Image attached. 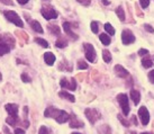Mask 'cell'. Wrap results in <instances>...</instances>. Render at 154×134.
Instances as JSON below:
<instances>
[{
  "label": "cell",
  "mask_w": 154,
  "mask_h": 134,
  "mask_svg": "<svg viewBox=\"0 0 154 134\" xmlns=\"http://www.w3.org/2000/svg\"><path fill=\"white\" fill-rule=\"evenodd\" d=\"M44 116L50 117V118H54L59 124H63V123L69 121L70 114H68L65 111L57 109V108L53 107V106H50V107H47L46 109H45Z\"/></svg>",
  "instance_id": "6da1fadb"
},
{
  "label": "cell",
  "mask_w": 154,
  "mask_h": 134,
  "mask_svg": "<svg viewBox=\"0 0 154 134\" xmlns=\"http://www.w3.org/2000/svg\"><path fill=\"white\" fill-rule=\"evenodd\" d=\"M16 41L10 34H2L0 36V58L10 52L11 48H15Z\"/></svg>",
  "instance_id": "7a4b0ae2"
},
{
  "label": "cell",
  "mask_w": 154,
  "mask_h": 134,
  "mask_svg": "<svg viewBox=\"0 0 154 134\" xmlns=\"http://www.w3.org/2000/svg\"><path fill=\"white\" fill-rule=\"evenodd\" d=\"M4 15H5V17H6V19L9 20L10 23H13L14 25H16V26L19 27V28H23V27H24V23H23L22 18L19 17V15H18L16 11H13V10H5Z\"/></svg>",
  "instance_id": "3957f363"
},
{
  "label": "cell",
  "mask_w": 154,
  "mask_h": 134,
  "mask_svg": "<svg viewBox=\"0 0 154 134\" xmlns=\"http://www.w3.org/2000/svg\"><path fill=\"white\" fill-rule=\"evenodd\" d=\"M117 101L119 104L122 111L124 113L125 116H127L129 114V111H131V107H129V98L126 94H118L117 95Z\"/></svg>",
  "instance_id": "277c9868"
},
{
  "label": "cell",
  "mask_w": 154,
  "mask_h": 134,
  "mask_svg": "<svg viewBox=\"0 0 154 134\" xmlns=\"http://www.w3.org/2000/svg\"><path fill=\"white\" fill-rule=\"evenodd\" d=\"M41 14L43 15V17L46 20H51V19H56L59 17V14L55 9L51 7V6H43L41 9Z\"/></svg>",
  "instance_id": "5b68a950"
},
{
  "label": "cell",
  "mask_w": 154,
  "mask_h": 134,
  "mask_svg": "<svg viewBox=\"0 0 154 134\" xmlns=\"http://www.w3.org/2000/svg\"><path fill=\"white\" fill-rule=\"evenodd\" d=\"M85 115L88 118V121L90 122V124H92V125L96 124V122L101 118V114L94 108H87L85 111Z\"/></svg>",
  "instance_id": "8992f818"
},
{
  "label": "cell",
  "mask_w": 154,
  "mask_h": 134,
  "mask_svg": "<svg viewBox=\"0 0 154 134\" xmlns=\"http://www.w3.org/2000/svg\"><path fill=\"white\" fill-rule=\"evenodd\" d=\"M83 48H85V55H86V59L89 62L94 63L96 61V58H97V54H96V50H94V45L90 43H83Z\"/></svg>",
  "instance_id": "52a82bcc"
},
{
  "label": "cell",
  "mask_w": 154,
  "mask_h": 134,
  "mask_svg": "<svg viewBox=\"0 0 154 134\" xmlns=\"http://www.w3.org/2000/svg\"><path fill=\"white\" fill-rule=\"evenodd\" d=\"M60 86L61 88H64V89H69V90H77V80L74 78L71 79H66V78H62L60 81Z\"/></svg>",
  "instance_id": "ba28073f"
},
{
  "label": "cell",
  "mask_w": 154,
  "mask_h": 134,
  "mask_svg": "<svg viewBox=\"0 0 154 134\" xmlns=\"http://www.w3.org/2000/svg\"><path fill=\"white\" fill-rule=\"evenodd\" d=\"M122 42L124 45H129L135 42V35L131 30H124L122 32Z\"/></svg>",
  "instance_id": "9c48e42d"
},
{
  "label": "cell",
  "mask_w": 154,
  "mask_h": 134,
  "mask_svg": "<svg viewBox=\"0 0 154 134\" xmlns=\"http://www.w3.org/2000/svg\"><path fill=\"white\" fill-rule=\"evenodd\" d=\"M138 117H140L143 126H146L149 124V122H150V113H149V111H147V108L145 106L140 107V109H138Z\"/></svg>",
  "instance_id": "30bf717a"
},
{
  "label": "cell",
  "mask_w": 154,
  "mask_h": 134,
  "mask_svg": "<svg viewBox=\"0 0 154 134\" xmlns=\"http://www.w3.org/2000/svg\"><path fill=\"white\" fill-rule=\"evenodd\" d=\"M72 27H78V26H72V24L69 22H64L63 23V30H64L65 34L68 35L69 37H71L73 41H77L79 39V36H78L72 30Z\"/></svg>",
  "instance_id": "8fae6325"
},
{
  "label": "cell",
  "mask_w": 154,
  "mask_h": 134,
  "mask_svg": "<svg viewBox=\"0 0 154 134\" xmlns=\"http://www.w3.org/2000/svg\"><path fill=\"white\" fill-rule=\"evenodd\" d=\"M25 16H26V19H27V20H28V23H29L30 28L34 30V32H36V33L43 34L44 30H43V27H42V25H41V24L37 22V20H32V19L29 18V16H28L27 14H25Z\"/></svg>",
  "instance_id": "7c38bea8"
},
{
  "label": "cell",
  "mask_w": 154,
  "mask_h": 134,
  "mask_svg": "<svg viewBox=\"0 0 154 134\" xmlns=\"http://www.w3.org/2000/svg\"><path fill=\"white\" fill-rule=\"evenodd\" d=\"M69 121H70V123H69V124H70V127H72V129H81V127L85 126V123L82 121H80L74 114H71V115H70Z\"/></svg>",
  "instance_id": "4fadbf2b"
},
{
  "label": "cell",
  "mask_w": 154,
  "mask_h": 134,
  "mask_svg": "<svg viewBox=\"0 0 154 134\" xmlns=\"http://www.w3.org/2000/svg\"><path fill=\"white\" fill-rule=\"evenodd\" d=\"M114 71H115L116 76L119 77V78H126V77H128L129 76L128 71L125 69L123 65H120V64H116L115 68H114Z\"/></svg>",
  "instance_id": "5bb4252c"
},
{
  "label": "cell",
  "mask_w": 154,
  "mask_h": 134,
  "mask_svg": "<svg viewBox=\"0 0 154 134\" xmlns=\"http://www.w3.org/2000/svg\"><path fill=\"white\" fill-rule=\"evenodd\" d=\"M5 108L7 113L9 114V116H18V106L16 104H6Z\"/></svg>",
  "instance_id": "9a60e30c"
},
{
  "label": "cell",
  "mask_w": 154,
  "mask_h": 134,
  "mask_svg": "<svg viewBox=\"0 0 154 134\" xmlns=\"http://www.w3.org/2000/svg\"><path fill=\"white\" fill-rule=\"evenodd\" d=\"M129 95H131V99L133 100L134 104L135 105L140 104V100H141V94H140V91L136 90V89H131Z\"/></svg>",
  "instance_id": "2e32d148"
},
{
  "label": "cell",
  "mask_w": 154,
  "mask_h": 134,
  "mask_svg": "<svg viewBox=\"0 0 154 134\" xmlns=\"http://www.w3.org/2000/svg\"><path fill=\"white\" fill-rule=\"evenodd\" d=\"M56 60V56L52 52H46L44 53V61L47 65H53Z\"/></svg>",
  "instance_id": "e0dca14e"
},
{
  "label": "cell",
  "mask_w": 154,
  "mask_h": 134,
  "mask_svg": "<svg viewBox=\"0 0 154 134\" xmlns=\"http://www.w3.org/2000/svg\"><path fill=\"white\" fill-rule=\"evenodd\" d=\"M55 46L57 48H64L68 46V39H66V37H64V36H59V39H56L55 42Z\"/></svg>",
  "instance_id": "ac0fdd59"
},
{
  "label": "cell",
  "mask_w": 154,
  "mask_h": 134,
  "mask_svg": "<svg viewBox=\"0 0 154 134\" xmlns=\"http://www.w3.org/2000/svg\"><path fill=\"white\" fill-rule=\"evenodd\" d=\"M59 96H60L61 98L69 100V101H71V103H74V101H75V97L73 95H71L70 92H68L66 90H61L60 92H59Z\"/></svg>",
  "instance_id": "d6986e66"
},
{
  "label": "cell",
  "mask_w": 154,
  "mask_h": 134,
  "mask_svg": "<svg viewBox=\"0 0 154 134\" xmlns=\"http://www.w3.org/2000/svg\"><path fill=\"white\" fill-rule=\"evenodd\" d=\"M6 122H7V124H9L10 126L16 127V125H18V124L20 123V120H19L18 116H8L6 118Z\"/></svg>",
  "instance_id": "ffe728a7"
},
{
  "label": "cell",
  "mask_w": 154,
  "mask_h": 134,
  "mask_svg": "<svg viewBox=\"0 0 154 134\" xmlns=\"http://www.w3.org/2000/svg\"><path fill=\"white\" fill-rule=\"evenodd\" d=\"M99 39H100V42H101L105 46H108V45H110V43H111L110 36L108 34H106V33H103V34L99 35Z\"/></svg>",
  "instance_id": "44dd1931"
},
{
  "label": "cell",
  "mask_w": 154,
  "mask_h": 134,
  "mask_svg": "<svg viewBox=\"0 0 154 134\" xmlns=\"http://www.w3.org/2000/svg\"><path fill=\"white\" fill-rule=\"evenodd\" d=\"M97 131H98L99 134H111L112 132H111V129L110 126L108 125V124H103V125H100L97 129Z\"/></svg>",
  "instance_id": "7402d4cb"
},
{
  "label": "cell",
  "mask_w": 154,
  "mask_h": 134,
  "mask_svg": "<svg viewBox=\"0 0 154 134\" xmlns=\"http://www.w3.org/2000/svg\"><path fill=\"white\" fill-rule=\"evenodd\" d=\"M47 28H48V30H50V33L52 35H55V36H60L61 35V28L57 25H52V24H50L47 26Z\"/></svg>",
  "instance_id": "603a6c76"
},
{
  "label": "cell",
  "mask_w": 154,
  "mask_h": 134,
  "mask_svg": "<svg viewBox=\"0 0 154 134\" xmlns=\"http://www.w3.org/2000/svg\"><path fill=\"white\" fill-rule=\"evenodd\" d=\"M59 69L62 70V71H69V72H71L72 71V65L71 63H69L66 61H63V62H61V64L59 65Z\"/></svg>",
  "instance_id": "cb8c5ba5"
},
{
  "label": "cell",
  "mask_w": 154,
  "mask_h": 134,
  "mask_svg": "<svg viewBox=\"0 0 154 134\" xmlns=\"http://www.w3.org/2000/svg\"><path fill=\"white\" fill-rule=\"evenodd\" d=\"M142 65H143L145 69H149V68H152V67H153V62H152V60L149 58V55L142 59Z\"/></svg>",
  "instance_id": "d4e9b609"
},
{
  "label": "cell",
  "mask_w": 154,
  "mask_h": 134,
  "mask_svg": "<svg viewBox=\"0 0 154 134\" xmlns=\"http://www.w3.org/2000/svg\"><path fill=\"white\" fill-rule=\"evenodd\" d=\"M116 15L118 16L119 20H122V22H124L125 18H126V16H125L124 8H123L122 6H119V7H117V8H116Z\"/></svg>",
  "instance_id": "484cf974"
},
{
  "label": "cell",
  "mask_w": 154,
  "mask_h": 134,
  "mask_svg": "<svg viewBox=\"0 0 154 134\" xmlns=\"http://www.w3.org/2000/svg\"><path fill=\"white\" fill-rule=\"evenodd\" d=\"M103 59L106 63H110L111 62V53L108 51V50H103Z\"/></svg>",
  "instance_id": "4316f807"
},
{
  "label": "cell",
  "mask_w": 154,
  "mask_h": 134,
  "mask_svg": "<svg viewBox=\"0 0 154 134\" xmlns=\"http://www.w3.org/2000/svg\"><path fill=\"white\" fill-rule=\"evenodd\" d=\"M105 30L107 32V34L110 36V35H115V33H116V30H115V28L111 26V24L110 23H106L105 24Z\"/></svg>",
  "instance_id": "83f0119b"
},
{
  "label": "cell",
  "mask_w": 154,
  "mask_h": 134,
  "mask_svg": "<svg viewBox=\"0 0 154 134\" xmlns=\"http://www.w3.org/2000/svg\"><path fill=\"white\" fill-rule=\"evenodd\" d=\"M35 42L45 48H47L50 46V44H48V42H47L46 39H41V37H36V39H35Z\"/></svg>",
  "instance_id": "f1b7e54d"
},
{
  "label": "cell",
  "mask_w": 154,
  "mask_h": 134,
  "mask_svg": "<svg viewBox=\"0 0 154 134\" xmlns=\"http://www.w3.org/2000/svg\"><path fill=\"white\" fill-rule=\"evenodd\" d=\"M90 27H91V32H92L94 34H97V33L99 32V23L98 22H91Z\"/></svg>",
  "instance_id": "f546056e"
},
{
  "label": "cell",
  "mask_w": 154,
  "mask_h": 134,
  "mask_svg": "<svg viewBox=\"0 0 154 134\" xmlns=\"http://www.w3.org/2000/svg\"><path fill=\"white\" fill-rule=\"evenodd\" d=\"M16 35H17V37H19V39H23V41H25V42H27V41H28V35L26 34L25 32L17 30V32H16Z\"/></svg>",
  "instance_id": "4dcf8cb0"
},
{
  "label": "cell",
  "mask_w": 154,
  "mask_h": 134,
  "mask_svg": "<svg viewBox=\"0 0 154 134\" xmlns=\"http://www.w3.org/2000/svg\"><path fill=\"white\" fill-rule=\"evenodd\" d=\"M78 69L79 70H86L88 69V64H87V62L86 61H83V60H79L78 61Z\"/></svg>",
  "instance_id": "1f68e13d"
},
{
  "label": "cell",
  "mask_w": 154,
  "mask_h": 134,
  "mask_svg": "<svg viewBox=\"0 0 154 134\" xmlns=\"http://www.w3.org/2000/svg\"><path fill=\"white\" fill-rule=\"evenodd\" d=\"M118 120H119L120 123H122V124H123V125H124L125 127H129V126H131V122L127 121V120H125L124 117L122 116L120 114H118Z\"/></svg>",
  "instance_id": "d6a6232c"
},
{
  "label": "cell",
  "mask_w": 154,
  "mask_h": 134,
  "mask_svg": "<svg viewBox=\"0 0 154 134\" xmlns=\"http://www.w3.org/2000/svg\"><path fill=\"white\" fill-rule=\"evenodd\" d=\"M38 134H52V132L50 131V129L45 125H42L39 127L38 130Z\"/></svg>",
  "instance_id": "836d02e7"
},
{
  "label": "cell",
  "mask_w": 154,
  "mask_h": 134,
  "mask_svg": "<svg viewBox=\"0 0 154 134\" xmlns=\"http://www.w3.org/2000/svg\"><path fill=\"white\" fill-rule=\"evenodd\" d=\"M20 78H22L23 82H26V83H28V82L32 81V78H30V77L27 73H25V72H24V73H22Z\"/></svg>",
  "instance_id": "e575fe53"
},
{
  "label": "cell",
  "mask_w": 154,
  "mask_h": 134,
  "mask_svg": "<svg viewBox=\"0 0 154 134\" xmlns=\"http://www.w3.org/2000/svg\"><path fill=\"white\" fill-rule=\"evenodd\" d=\"M140 4H141L142 8L146 9L149 6H150V0H140Z\"/></svg>",
  "instance_id": "d590c367"
},
{
  "label": "cell",
  "mask_w": 154,
  "mask_h": 134,
  "mask_svg": "<svg viewBox=\"0 0 154 134\" xmlns=\"http://www.w3.org/2000/svg\"><path fill=\"white\" fill-rule=\"evenodd\" d=\"M149 54V50H146V48H140L138 50V55L140 56H144V55H147Z\"/></svg>",
  "instance_id": "8d00e7d4"
},
{
  "label": "cell",
  "mask_w": 154,
  "mask_h": 134,
  "mask_svg": "<svg viewBox=\"0 0 154 134\" xmlns=\"http://www.w3.org/2000/svg\"><path fill=\"white\" fill-rule=\"evenodd\" d=\"M149 80H150L151 83L154 85V70H152V71L149 72Z\"/></svg>",
  "instance_id": "74e56055"
},
{
  "label": "cell",
  "mask_w": 154,
  "mask_h": 134,
  "mask_svg": "<svg viewBox=\"0 0 154 134\" xmlns=\"http://www.w3.org/2000/svg\"><path fill=\"white\" fill-rule=\"evenodd\" d=\"M77 1L78 2H80L82 6H90V4H91L90 0H77Z\"/></svg>",
  "instance_id": "f35d334b"
},
{
  "label": "cell",
  "mask_w": 154,
  "mask_h": 134,
  "mask_svg": "<svg viewBox=\"0 0 154 134\" xmlns=\"http://www.w3.org/2000/svg\"><path fill=\"white\" fill-rule=\"evenodd\" d=\"M14 134H25V130H24V129H20V127H16Z\"/></svg>",
  "instance_id": "ab89813d"
},
{
  "label": "cell",
  "mask_w": 154,
  "mask_h": 134,
  "mask_svg": "<svg viewBox=\"0 0 154 134\" xmlns=\"http://www.w3.org/2000/svg\"><path fill=\"white\" fill-rule=\"evenodd\" d=\"M144 28H145L147 32H150V33H154V28L151 25H149V24H145L144 25Z\"/></svg>",
  "instance_id": "60d3db41"
},
{
  "label": "cell",
  "mask_w": 154,
  "mask_h": 134,
  "mask_svg": "<svg viewBox=\"0 0 154 134\" xmlns=\"http://www.w3.org/2000/svg\"><path fill=\"white\" fill-rule=\"evenodd\" d=\"M2 4L5 5H9V6H14V2L11 1V0H0Z\"/></svg>",
  "instance_id": "b9f144b4"
},
{
  "label": "cell",
  "mask_w": 154,
  "mask_h": 134,
  "mask_svg": "<svg viewBox=\"0 0 154 134\" xmlns=\"http://www.w3.org/2000/svg\"><path fill=\"white\" fill-rule=\"evenodd\" d=\"M2 131H4L5 134H11V132H10V130H9L7 126H4V129H2Z\"/></svg>",
  "instance_id": "7bdbcfd3"
},
{
  "label": "cell",
  "mask_w": 154,
  "mask_h": 134,
  "mask_svg": "<svg viewBox=\"0 0 154 134\" xmlns=\"http://www.w3.org/2000/svg\"><path fill=\"white\" fill-rule=\"evenodd\" d=\"M28 1H29V0H17V2L20 5H26Z\"/></svg>",
  "instance_id": "ee69618b"
},
{
  "label": "cell",
  "mask_w": 154,
  "mask_h": 134,
  "mask_svg": "<svg viewBox=\"0 0 154 134\" xmlns=\"http://www.w3.org/2000/svg\"><path fill=\"white\" fill-rule=\"evenodd\" d=\"M132 122L135 124V125H138V123H137V121H136V116H134V115L132 116Z\"/></svg>",
  "instance_id": "f6af8a7d"
},
{
  "label": "cell",
  "mask_w": 154,
  "mask_h": 134,
  "mask_svg": "<svg viewBox=\"0 0 154 134\" xmlns=\"http://www.w3.org/2000/svg\"><path fill=\"white\" fill-rule=\"evenodd\" d=\"M103 1V5H106V6H108V5H110V1H108V0H101Z\"/></svg>",
  "instance_id": "bcb514c9"
},
{
  "label": "cell",
  "mask_w": 154,
  "mask_h": 134,
  "mask_svg": "<svg viewBox=\"0 0 154 134\" xmlns=\"http://www.w3.org/2000/svg\"><path fill=\"white\" fill-rule=\"evenodd\" d=\"M140 134H154V133H152V132H142Z\"/></svg>",
  "instance_id": "7dc6e473"
},
{
  "label": "cell",
  "mask_w": 154,
  "mask_h": 134,
  "mask_svg": "<svg viewBox=\"0 0 154 134\" xmlns=\"http://www.w3.org/2000/svg\"><path fill=\"white\" fill-rule=\"evenodd\" d=\"M2 80V74H1V72H0V81Z\"/></svg>",
  "instance_id": "c3c4849f"
},
{
  "label": "cell",
  "mask_w": 154,
  "mask_h": 134,
  "mask_svg": "<svg viewBox=\"0 0 154 134\" xmlns=\"http://www.w3.org/2000/svg\"><path fill=\"white\" fill-rule=\"evenodd\" d=\"M71 134H81V133H79V132H73V133H71Z\"/></svg>",
  "instance_id": "681fc988"
},
{
  "label": "cell",
  "mask_w": 154,
  "mask_h": 134,
  "mask_svg": "<svg viewBox=\"0 0 154 134\" xmlns=\"http://www.w3.org/2000/svg\"><path fill=\"white\" fill-rule=\"evenodd\" d=\"M131 134H136V132H132Z\"/></svg>",
  "instance_id": "f907efd6"
},
{
  "label": "cell",
  "mask_w": 154,
  "mask_h": 134,
  "mask_svg": "<svg viewBox=\"0 0 154 134\" xmlns=\"http://www.w3.org/2000/svg\"><path fill=\"white\" fill-rule=\"evenodd\" d=\"M45 1H50V0H45Z\"/></svg>",
  "instance_id": "816d5d0a"
}]
</instances>
